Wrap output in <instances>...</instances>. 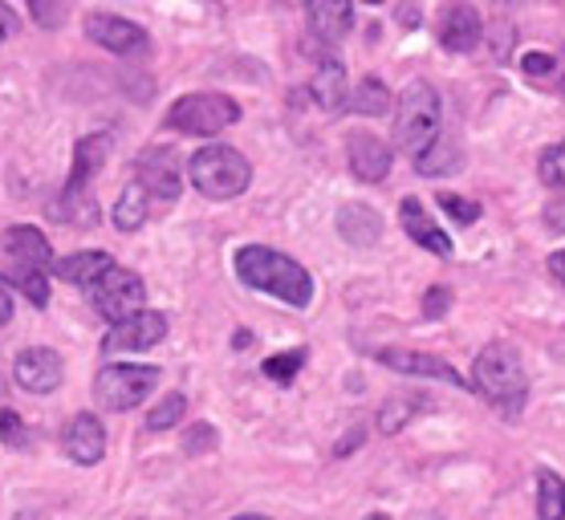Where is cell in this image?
Listing matches in <instances>:
<instances>
[{
  "label": "cell",
  "mask_w": 565,
  "mask_h": 520,
  "mask_svg": "<svg viewBox=\"0 0 565 520\" xmlns=\"http://www.w3.org/2000/svg\"><path fill=\"white\" fill-rule=\"evenodd\" d=\"M232 268H236L241 285L269 293V297L294 305V309H306L313 301V277H309V268L297 265L294 256L269 248V244H245V248H236Z\"/></svg>",
  "instance_id": "6da1fadb"
},
{
  "label": "cell",
  "mask_w": 565,
  "mask_h": 520,
  "mask_svg": "<svg viewBox=\"0 0 565 520\" xmlns=\"http://www.w3.org/2000/svg\"><path fill=\"white\" fill-rule=\"evenodd\" d=\"M110 147L115 139L98 130V135H86V139H77L74 147V171L65 179L62 195L50 203V216L70 224V229H94L98 220H103V208L90 200V179L103 171V163L110 159Z\"/></svg>",
  "instance_id": "7a4b0ae2"
},
{
  "label": "cell",
  "mask_w": 565,
  "mask_h": 520,
  "mask_svg": "<svg viewBox=\"0 0 565 520\" xmlns=\"http://www.w3.org/2000/svg\"><path fill=\"white\" fill-rule=\"evenodd\" d=\"M472 386L480 399H489L501 415H521L529 399V374L525 362L509 342H489L472 362Z\"/></svg>",
  "instance_id": "3957f363"
},
{
  "label": "cell",
  "mask_w": 565,
  "mask_h": 520,
  "mask_svg": "<svg viewBox=\"0 0 565 520\" xmlns=\"http://www.w3.org/2000/svg\"><path fill=\"white\" fill-rule=\"evenodd\" d=\"M439 123H444V102H439L431 82H412V86L398 94L395 110V147L403 155H419L439 139Z\"/></svg>",
  "instance_id": "277c9868"
},
{
  "label": "cell",
  "mask_w": 565,
  "mask_h": 520,
  "mask_svg": "<svg viewBox=\"0 0 565 520\" xmlns=\"http://www.w3.org/2000/svg\"><path fill=\"white\" fill-rule=\"evenodd\" d=\"M188 179L207 200H236L253 183V163L236 147L212 142V147H204V151H195L188 159Z\"/></svg>",
  "instance_id": "5b68a950"
},
{
  "label": "cell",
  "mask_w": 565,
  "mask_h": 520,
  "mask_svg": "<svg viewBox=\"0 0 565 520\" xmlns=\"http://www.w3.org/2000/svg\"><path fill=\"white\" fill-rule=\"evenodd\" d=\"M236 123H241V102L228 94H183L163 115V127L192 139H216Z\"/></svg>",
  "instance_id": "8992f818"
},
{
  "label": "cell",
  "mask_w": 565,
  "mask_h": 520,
  "mask_svg": "<svg viewBox=\"0 0 565 520\" xmlns=\"http://www.w3.org/2000/svg\"><path fill=\"white\" fill-rule=\"evenodd\" d=\"M163 382V370L159 367H135V362H110L94 374V399L106 406V411H135L139 403H147V394Z\"/></svg>",
  "instance_id": "52a82bcc"
},
{
  "label": "cell",
  "mask_w": 565,
  "mask_h": 520,
  "mask_svg": "<svg viewBox=\"0 0 565 520\" xmlns=\"http://www.w3.org/2000/svg\"><path fill=\"white\" fill-rule=\"evenodd\" d=\"M86 293H90L94 309H98L110 326L130 318V314H139L142 301H147V285H142V277L135 273V268H122V265L106 268L103 277L94 280Z\"/></svg>",
  "instance_id": "ba28073f"
},
{
  "label": "cell",
  "mask_w": 565,
  "mask_h": 520,
  "mask_svg": "<svg viewBox=\"0 0 565 520\" xmlns=\"http://www.w3.org/2000/svg\"><path fill=\"white\" fill-rule=\"evenodd\" d=\"M163 338H168V318L154 314V309H139V314H130V318L110 326V333L103 338V354H142V350H154Z\"/></svg>",
  "instance_id": "9c48e42d"
},
{
  "label": "cell",
  "mask_w": 565,
  "mask_h": 520,
  "mask_svg": "<svg viewBox=\"0 0 565 520\" xmlns=\"http://www.w3.org/2000/svg\"><path fill=\"white\" fill-rule=\"evenodd\" d=\"M135 179H139V188L159 200L163 208L180 200V159L171 147H147V151L135 159Z\"/></svg>",
  "instance_id": "30bf717a"
},
{
  "label": "cell",
  "mask_w": 565,
  "mask_h": 520,
  "mask_svg": "<svg viewBox=\"0 0 565 520\" xmlns=\"http://www.w3.org/2000/svg\"><path fill=\"white\" fill-rule=\"evenodd\" d=\"M13 379L29 394H53L65 382V358L50 346H29L13 362Z\"/></svg>",
  "instance_id": "8fae6325"
},
{
  "label": "cell",
  "mask_w": 565,
  "mask_h": 520,
  "mask_svg": "<svg viewBox=\"0 0 565 520\" xmlns=\"http://www.w3.org/2000/svg\"><path fill=\"white\" fill-rule=\"evenodd\" d=\"M86 38L94 45H103V50L118 53V57H135V53H147L151 38H147V29L127 21V17H115V13H90L86 17Z\"/></svg>",
  "instance_id": "7c38bea8"
},
{
  "label": "cell",
  "mask_w": 565,
  "mask_h": 520,
  "mask_svg": "<svg viewBox=\"0 0 565 520\" xmlns=\"http://www.w3.org/2000/svg\"><path fill=\"white\" fill-rule=\"evenodd\" d=\"M374 358H379L386 370H398V374L436 379V382L456 386V391H468V379H463L460 370L451 367V362H444V358H436V354H424V350H398V346H386V350H379Z\"/></svg>",
  "instance_id": "4fadbf2b"
},
{
  "label": "cell",
  "mask_w": 565,
  "mask_h": 520,
  "mask_svg": "<svg viewBox=\"0 0 565 520\" xmlns=\"http://www.w3.org/2000/svg\"><path fill=\"white\" fill-rule=\"evenodd\" d=\"M347 159L359 183H383V179L391 176L395 151H391L379 135H371V130H354L347 139Z\"/></svg>",
  "instance_id": "5bb4252c"
},
{
  "label": "cell",
  "mask_w": 565,
  "mask_h": 520,
  "mask_svg": "<svg viewBox=\"0 0 565 520\" xmlns=\"http://www.w3.org/2000/svg\"><path fill=\"white\" fill-rule=\"evenodd\" d=\"M62 452L74 459L77 468H94L106 456V427L98 423V415H90V411L74 415L62 435Z\"/></svg>",
  "instance_id": "9a60e30c"
},
{
  "label": "cell",
  "mask_w": 565,
  "mask_h": 520,
  "mask_svg": "<svg viewBox=\"0 0 565 520\" xmlns=\"http://www.w3.org/2000/svg\"><path fill=\"white\" fill-rule=\"evenodd\" d=\"M484 41V21L472 4H448L439 17V45L448 53H472Z\"/></svg>",
  "instance_id": "2e32d148"
},
{
  "label": "cell",
  "mask_w": 565,
  "mask_h": 520,
  "mask_svg": "<svg viewBox=\"0 0 565 520\" xmlns=\"http://www.w3.org/2000/svg\"><path fill=\"white\" fill-rule=\"evenodd\" d=\"M398 224H403V232H407L419 248H427V253H436V256H451V236L439 229L436 220H431V212H427L415 195H407V200L398 203Z\"/></svg>",
  "instance_id": "e0dca14e"
},
{
  "label": "cell",
  "mask_w": 565,
  "mask_h": 520,
  "mask_svg": "<svg viewBox=\"0 0 565 520\" xmlns=\"http://www.w3.org/2000/svg\"><path fill=\"white\" fill-rule=\"evenodd\" d=\"M0 248H4V256L13 261V265H38L50 273L53 265V244L50 236L41 229H33V224H13V229L0 236Z\"/></svg>",
  "instance_id": "ac0fdd59"
},
{
  "label": "cell",
  "mask_w": 565,
  "mask_h": 520,
  "mask_svg": "<svg viewBox=\"0 0 565 520\" xmlns=\"http://www.w3.org/2000/svg\"><path fill=\"white\" fill-rule=\"evenodd\" d=\"M309 29L318 41H342L354 29V0H306Z\"/></svg>",
  "instance_id": "d6986e66"
},
{
  "label": "cell",
  "mask_w": 565,
  "mask_h": 520,
  "mask_svg": "<svg viewBox=\"0 0 565 520\" xmlns=\"http://www.w3.org/2000/svg\"><path fill=\"white\" fill-rule=\"evenodd\" d=\"M309 98L318 102L326 115H338V110H347V98H350L347 65L334 62V57H321L318 74L309 77Z\"/></svg>",
  "instance_id": "ffe728a7"
},
{
  "label": "cell",
  "mask_w": 565,
  "mask_h": 520,
  "mask_svg": "<svg viewBox=\"0 0 565 520\" xmlns=\"http://www.w3.org/2000/svg\"><path fill=\"white\" fill-rule=\"evenodd\" d=\"M115 265L110 253H70V256H53L50 273L65 285H77V289H90L94 280L103 277L106 268Z\"/></svg>",
  "instance_id": "44dd1931"
},
{
  "label": "cell",
  "mask_w": 565,
  "mask_h": 520,
  "mask_svg": "<svg viewBox=\"0 0 565 520\" xmlns=\"http://www.w3.org/2000/svg\"><path fill=\"white\" fill-rule=\"evenodd\" d=\"M338 236L354 244V248H371L383 236V216L374 208H366V203H347L338 212Z\"/></svg>",
  "instance_id": "7402d4cb"
},
{
  "label": "cell",
  "mask_w": 565,
  "mask_h": 520,
  "mask_svg": "<svg viewBox=\"0 0 565 520\" xmlns=\"http://www.w3.org/2000/svg\"><path fill=\"white\" fill-rule=\"evenodd\" d=\"M427 406L431 403H427L424 394H395V399H386V403L379 406V420L374 423H379V432L383 435H398L419 411H427Z\"/></svg>",
  "instance_id": "603a6c76"
},
{
  "label": "cell",
  "mask_w": 565,
  "mask_h": 520,
  "mask_svg": "<svg viewBox=\"0 0 565 520\" xmlns=\"http://www.w3.org/2000/svg\"><path fill=\"white\" fill-rule=\"evenodd\" d=\"M147 216H151V195H147V191L139 188V179H135V183L122 188V195H118V203H115V229L139 232L142 224H147Z\"/></svg>",
  "instance_id": "cb8c5ba5"
},
{
  "label": "cell",
  "mask_w": 565,
  "mask_h": 520,
  "mask_svg": "<svg viewBox=\"0 0 565 520\" xmlns=\"http://www.w3.org/2000/svg\"><path fill=\"white\" fill-rule=\"evenodd\" d=\"M347 110H354V115H362V118H383L386 110H391V89H386L379 77H362L359 86L350 89Z\"/></svg>",
  "instance_id": "d4e9b609"
},
{
  "label": "cell",
  "mask_w": 565,
  "mask_h": 520,
  "mask_svg": "<svg viewBox=\"0 0 565 520\" xmlns=\"http://www.w3.org/2000/svg\"><path fill=\"white\" fill-rule=\"evenodd\" d=\"M537 520H565V480L553 468H537Z\"/></svg>",
  "instance_id": "484cf974"
},
{
  "label": "cell",
  "mask_w": 565,
  "mask_h": 520,
  "mask_svg": "<svg viewBox=\"0 0 565 520\" xmlns=\"http://www.w3.org/2000/svg\"><path fill=\"white\" fill-rule=\"evenodd\" d=\"M415 171H419V176H451V171H460V147H451V142L439 135V139L415 159Z\"/></svg>",
  "instance_id": "4316f807"
},
{
  "label": "cell",
  "mask_w": 565,
  "mask_h": 520,
  "mask_svg": "<svg viewBox=\"0 0 565 520\" xmlns=\"http://www.w3.org/2000/svg\"><path fill=\"white\" fill-rule=\"evenodd\" d=\"M9 285H13L17 293H25L29 305H38V309H45V305H50V277H45V268L13 265V273H9Z\"/></svg>",
  "instance_id": "83f0119b"
},
{
  "label": "cell",
  "mask_w": 565,
  "mask_h": 520,
  "mask_svg": "<svg viewBox=\"0 0 565 520\" xmlns=\"http://www.w3.org/2000/svg\"><path fill=\"white\" fill-rule=\"evenodd\" d=\"M183 415H188V399H183L180 391L163 394V403H159L151 415H147V432H151V435L171 432L175 423H183Z\"/></svg>",
  "instance_id": "f1b7e54d"
},
{
  "label": "cell",
  "mask_w": 565,
  "mask_h": 520,
  "mask_svg": "<svg viewBox=\"0 0 565 520\" xmlns=\"http://www.w3.org/2000/svg\"><path fill=\"white\" fill-rule=\"evenodd\" d=\"M537 176H541V183H545V188L565 191V139L553 142V147H545V151H541Z\"/></svg>",
  "instance_id": "f546056e"
},
{
  "label": "cell",
  "mask_w": 565,
  "mask_h": 520,
  "mask_svg": "<svg viewBox=\"0 0 565 520\" xmlns=\"http://www.w3.org/2000/svg\"><path fill=\"white\" fill-rule=\"evenodd\" d=\"M306 350H285V354H273V358H265V374H269L273 382H281V386H289V382L297 379V370L306 367Z\"/></svg>",
  "instance_id": "4dcf8cb0"
},
{
  "label": "cell",
  "mask_w": 565,
  "mask_h": 520,
  "mask_svg": "<svg viewBox=\"0 0 565 520\" xmlns=\"http://www.w3.org/2000/svg\"><path fill=\"white\" fill-rule=\"evenodd\" d=\"M25 4H29V17L41 29H62L65 17H70V0H25Z\"/></svg>",
  "instance_id": "1f68e13d"
},
{
  "label": "cell",
  "mask_w": 565,
  "mask_h": 520,
  "mask_svg": "<svg viewBox=\"0 0 565 520\" xmlns=\"http://www.w3.org/2000/svg\"><path fill=\"white\" fill-rule=\"evenodd\" d=\"M220 435L212 423H195V427H188V435H183V452L188 456H207V452H216Z\"/></svg>",
  "instance_id": "d6a6232c"
},
{
  "label": "cell",
  "mask_w": 565,
  "mask_h": 520,
  "mask_svg": "<svg viewBox=\"0 0 565 520\" xmlns=\"http://www.w3.org/2000/svg\"><path fill=\"white\" fill-rule=\"evenodd\" d=\"M439 208H444V212H448L456 224H463V229L480 220V203H476V200H460V195H439Z\"/></svg>",
  "instance_id": "836d02e7"
},
{
  "label": "cell",
  "mask_w": 565,
  "mask_h": 520,
  "mask_svg": "<svg viewBox=\"0 0 565 520\" xmlns=\"http://www.w3.org/2000/svg\"><path fill=\"white\" fill-rule=\"evenodd\" d=\"M0 439L9 447H25L29 444V427L17 411H0Z\"/></svg>",
  "instance_id": "e575fe53"
},
{
  "label": "cell",
  "mask_w": 565,
  "mask_h": 520,
  "mask_svg": "<svg viewBox=\"0 0 565 520\" xmlns=\"http://www.w3.org/2000/svg\"><path fill=\"white\" fill-rule=\"evenodd\" d=\"M541 224H545V232H550V236H565V195H553V200L545 203Z\"/></svg>",
  "instance_id": "d590c367"
},
{
  "label": "cell",
  "mask_w": 565,
  "mask_h": 520,
  "mask_svg": "<svg viewBox=\"0 0 565 520\" xmlns=\"http://www.w3.org/2000/svg\"><path fill=\"white\" fill-rule=\"evenodd\" d=\"M451 305V293L444 289V285H431V289L424 293V318H444Z\"/></svg>",
  "instance_id": "8d00e7d4"
},
{
  "label": "cell",
  "mask_w": 565,
  "mask_h": 520,
  "mask_svg": "<svg viewBox=\"0 0 565 520\" xmlns=\"http://www.w3.org/2000/svg\"><path fill=\"white\" fill-rule=\"evenodd\" d=\"M553 57L550 53H525V57H521V70H525L529 77H550L553 74Z\"/></svg>",
  "instance_id": "74e56055"
},
{
  "label": "cell",
  "mask_w": 565,
  "mask_h": 520,
  "mask_svg": "<svg viewBox=\"0 0 565 520\" xmlns=\"http://www.w3.org/2000/svg\"><path fill=\"white\" fill-rule=\"evenodd\" d=\"M13 321V285L9 277H0V326H9Z\"/></svg>",
  "instance_id": "f35d334b"
},
{
  "label": "cell",
  "mask_w": 565,
  "mask_h": 520,
  "mask_svg": "<svg viewBox=\"0 0 565 520\" xmlns=\"http://www.w3.org/2000/svg\"><path fill=\"white\" fill-rule=\"evenodd\" d=\"M13 33H17V13L4 4V0H0V45L13 38Z\"/></svg>",
  "instance_id": "ab89813d"
},
{
  "label": "cell",
  "mask_w": 565,
  "mask_h": 520,
  "mask_svg": "<svg viewBox=\"0 0 565 520\" xmlns=\"http://www.w3.org/2000/svg\"><path fill=\"white\" fill-rule=\"evenodd\" d=\"M362 439H366V432H362V427H354V432H350V435H347V439H342V444H338V447H334V456H338V459H347V456H350V452H354V447H359V444H362Z\"/></svg>",
  "instance_id": "60d3db41"
},
{
  "label": "cell",
  "mask_w": 565,
  "mask_h": 520,
  "mask_svg": "<svg viewBox=\"0 0 565 520\" xmlns=\"http://www.w3.org/2000/svg\"><path fill=\"white\" fill-rule=\"evenodd\" d=\"M550 277L557 280V285H565V248H557V253L550 256Z\"/></svg>",
  "instance_id": "b9f144b4"
},
{
  "label": "cell",
  "mask_w": 565,
  "mask_h": 520,
  "mask_svg": "<svg viewBox=\"0 0 565 520\" xmlns=\"http://www.w3.org/2000/svg\"><path fill=\"white\" fill-rule=\"evenodd\" d=\"M232 520H273V517H260V512H241V517H232Z\"/></svg>",
  "instance_id": "7bdbcfd3"
},
{
  "label": "cell",
  "mask_w": 565,
  "mask_h": 520,
  "mask_svg": "<svg viewBox=\"0 0 565 520\" xmlns=\"http://www.w3.org/2000/svg\"><path fill=\"white\" fill-rule=\"evenodd\" d=\"M17 520H45V517H41V512H29V508H25V512H17Z\"/></svg>",
  "instance_id": "ee69618b"
},
{
  "label": "cell",
  "mask_w": 565,
  "mask_h": 520,
  "mask_svg": "<svg viewBox=\"0 0 565 520\" xmlns=\"http://www.w3.org/2000/svg\"><path fill=\"white\" fill-rule=\"evenodd\" d=\"M366 520H391V517H383V512H371V517H366Z\"/></svg>",
  "instance_id": "f6af8a7d"
},
{
  "label": "cell",
  "mask_w": 565,
  "mask_h": 520,
  "mask_svg": "<svg viewBox=\"0 0 565 520\" xmlns=\"http://www.w3.org/2000/svg\"><path fill=\"white\" fill-rule=\"evenodd\" d=\"M277 4H306V0H277Z\"/></svg>",
  "instance_id": "bcb514c9"
},
{
  "label": "cell",
  "mask_w": 565,
  "mask_h": 520,
  "mask_svg": "<svg viewBox=\"0 0 565 520\" xmlns=\"http://www.w3.org/2000/svg\"><path fill=\"white\" fill-rule=\"evenodd\" d=\"M362 4H383V0H362Z\"/></svg>",
  "instance_id": "7dc6e473"
}]
</instances>
